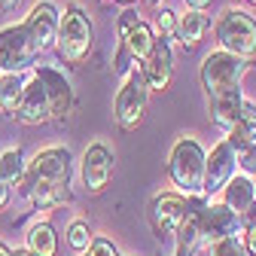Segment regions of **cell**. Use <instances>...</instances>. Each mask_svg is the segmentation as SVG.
I'll return each mask as SVG.
<instances>
[{"instance_id": "cell-1", "label": "cell", "mask_w": 256, "mask_h": 256, "mask_svg": "<svg viewBox=\"0 0 256 256\" xmlns=\"http://www.w3.org/2000/svg\"><path fill=\"white\" fill-rule=\"evenodd\" d=\"M74 180V152L68 146H46L34 152L24 165V177L18 180V192L34 208H55L70 198Z\"/></svg>"}, {"instance_id": "cell-2", "label": "cell", "mask_w": 256, "mask_h": 256, "mask_svg": "<svg viewBox=\"0 0 256 256\" xmlns=\"http://www.w3.org/2000/svg\"><path fill=\"white\" fill-rule=\"evenodd\" d=\"M94 46V24L88 12L80 4H68L58 18V37H55V52L64 64L80 68V64L92 55Z\"/></svg>"}, {"instance_id": "cell-3", "label": "cell", "mask_w": 256, "mask_h": 256, "mask_svg": "<svg viewBox=\"0 0 256 256\" xmlns=\"http://www.w3.org/2000/svg\"><path fill=\"white\" fill-rule=\"evenodd\" d=\"M204 162H208V150L196 138H177L171 152H168V177L177 192L186 196H204Z\"/></svg>"}, {"instance_id": "cell-4", "label": "cell", "mask_w": 256, "mask_h": 256, "mask_svg": "<svg viewBox=\"0 0 256 256\" xmlns=\"http://www.w3.org/2000/svg\"><path fill=\"white\" fill-rule=\"evenodd\" d=\"M116 30H119V52H116V74L119 76H125L128 70L134 68L138 61H144L146 58V52L152 49V43H156V30H152V24L150 22H144L140 16H138V10H132V6H122V12H119V18H116Z\"/></svg>"}, {"instance_id": "cell-5", "label": "cell", "mask_w": 256, "mask_h": 256, "mask_svg": "<svg viewBox=\"0 0 256 256\" xmlns=\"http://www.w3.org/2000/svg\"><path fill=\"white\" fill-rule=\"evenodd\" d=\"M214 40L220 49H226L244 61L256 58V18L238 6H226L214 22Z\"/></svg>"}, {"instance_id": "cell-6", "label": "cell", "mask_w": 256, "mask_h": 256, "mask_svg": "<svg viewBox=\"0 0 256 256\" xmlns=\"http://www.w3.org/2000/svg\"><path fill=\"white\" fill-rule=\"evenodd\" d=\"M150 94L152 92L144 82L140 68L134 64V68L122 76V86H119L116 101H113V116H116V122H119L122 132H138V125L144 122L146 107H150Z\"/></svg>"}, {"instance_id": "cell-7", "label": "cell", "mask_w": 256, "mask_h": 256, "mask_svg": "<svg viewBox=\"0 0 256 256\" xmlns=\"http://www.w3.org/2000/svg\"><path fill=\"white\" fill-rule=\"evenodd\" d=\"M247 64L250 61H244V58H238V55H232L226 49H220V46L214 52H208L204 61H202V70H198L204 94L210 98V94H216V92L241 86V76L247 74Z\"/></svg>"}, {"instance_id": "cell-8", "label": "cell", "mask_w": 256, "mask_h": 256, "mask_svg": "<svg viewBox=\"0 0 256 256\" xmlns=\"http://www.w3.org/2000/svg\"><path fill=\"white\" fill-rule=\"evenodd\" d=\"M198 196H186V192L168 189V192H158V196L150 198L146 208V220H150V229L156 238H168L174 235V229L183 222V216L189 214V208L196 204Z\"/></svg>"}, {"instance_id": "cell-9", "label": "cell", "mask_w": 256, "mask_h": 256, "mask_svg": "<svg viewBox=\"0 0 256 256\" xmlns=\"http://www.w3.org/2000/svg\"><path fill=\"white\" fill-rule=\"evenodd\" d=\"M113 168H116V156L104 140H94L82 150L80 158V180L86 186L88 196H101L113 180Z\"/></svg>"}, {"instance_id": "cell-10", "label": "cell", "mask_w": 256, "mask_h": 256, "mask_svg": "<svg viewBox=\"0 0 256 256\" xmlns=\"http://www.w3.org/2000/svg\"><path fill=\"white\" fill-rule=\"evenodd\" d=\"M37 61V49L30 43L24 24H6L0 28V70L4 74H22L30 70Z\"/></svg>"}, {"instance_id": "cell-11", "label": "cell", "mask_w": 256, "mask_h": 256, "mask_svg": "<svg viewBox=\"0 0 256 256\" xmlns=\"http://www.w3.org/2000/svg\"><path fill=\"white\" fill-rule=\"evenodd\" d=\"M30 74H34L46 88V98H49V107H52V122L68 119L74 113V107H76V94H74L70 80L64 76V70L49 68V64H34Z\"/></svg>"}, {"instance_id": "cell-12", "label": "cell", "mask_w": 256, "mask_h": 256, "mask_svg": "<svg viewBox=\"0 0 256 256\" xmlns=\"http://www.w3.org/2000/svg\"><path fill=\"white\" fill-rule=\"evenodd\" d=\"M58 18H61V10L52 4V0H37L34 6L28 10L24 16V30H28V37L30 43H34L37 55L55 49V37H58Z\"/></svg>"}, {"instance_id": "cell-13", "label": "cell", "mask_w": 256, "mask_h": 256, "mask_svg": "<svg viewBox=\"0 0 256 256\" xmlns=\"http://www.w3.org/2000/svg\"><path fill=\"white\" fill-rule=\"evenodd\" d=\"M198 222H202V244H214L220 238H232V235H241V216L226 208L222 202H210L204 198L198 204Z\"/></svg>"}, {"instance_id": "cell-14", "label": "cell", "mask_w": 256, "mask_h": 256, "mask_svg": "<svg viewBox=\"0 0 256 256\" xmlns=\"http://www.w3.org/2000/svg\"><path fill=\"white\" fill-rule=\"evenodd\" d=\"M138 68H140V76L150 86V92H165L171 86V80H174V49H171V40L156 37L152 49L146 52L144 61H138Z\"/></svg>"}, {"instance_id": "cell-15", "label": "cell", "mask_w": 256, "mask_h": 256, "mask_svg": "<svg viewBox=\"0 0 256 256\" xmlns=\"http://www.w3.org/2000/svg\"><path fill=\"white\" fill-rule=\"evenodd\" d=\"M235 174H238L235 146L222 138V140L208 152V162H204V196H208V198L220 196V189L226 186Z\"/></svg>"}, {"instance_id": "cell-16", "label": "cell", "mask_w": 256, "mask_h": 256, "mask_svg": "<svg viewBox=\"0 0 256 256\" xmlns=\"http://www.w3.org/2000/svg\"><path fill=\"white\" fill-rule=\"evenodd\" d=\"M12 119L22 122V125H46V122H52V107H49V98H46V88L34 74H30L28 82H24V92L18 98V107L12 113Z\"/></svg>"}, {"instance_id": "cell-17", "label": "cell", "mask_w": 256, "mask_h": 256, "mask_svg": "<svg viewBox=\"0 0 256 256\" xmlns=\"http://www.w3.org/2000/svg\"><path fill=\"white\" fill-rule=\"evenodd\" d=\"M220 202L226 208H232L241 216V222L253 220L256 216V183H253V177L238 171L226 186L220 189Z\"/></svg>"}, {"instance_id": "cell-18", "label": "cell", "mask_w": 256, "mask_h": 256, "mask_svg": "<svg viewBox=\"0 0 256 256\" xmlns=\"http://www.w3.org/2000/svg\"><path fill=\"white\" fill-rule=\"evenodd\" d=\"M241 107H244V92H241V86L226 88V92H216V94H210V98H208V116H210V122L220 128V132H229V128L238 125Z\"/></svg>"}, {"instance_id": "cell-19", "label": "cell", "mask_w": 256, "mask_h": 256, "mask_svg": "<svg viewBox=\"0 0 256 256\" xmlns=\"http://www.w3.org/2000/svg\"><path fill=\"white\" fill-rule=\"evenodd\" d=\"M208 196H198L196 204L189 208V214L183 216V222L174 229V253L171 256H196V250L202 247V222H198V204Z\"/></svg>"}, {"instance_id": "cell-20", "label": "cell", "mask_w": 256, "mask_h": 256, "mask_svg": "<svg viewBox=\"0 0 256 256\" xmlns=\"http://www.w3.org/2000/svg\"><path fill=\"white\" fill-rule=\"evenodd\" d=\"M210 30V18L204 16V10H189L183 16H177V30H174V40L183 46V49H196L204 34Z\"/></svg>"}, {"instance_id": "cell-21", "label": "cell", "mask_w": 256, "mask_h": 256, "mask_svg": "<svg viewBox=\"0 0 256 256\" xmlns=\"http://www.w3.org/2000/svg\"><path fill=\"white\" fill-rule=\"evenodd\" d=\"M24 247L34 253V256H55L58 253V235H55V226L46 220H37L34 226L28 229L24 235Z\"/></svg>"}, {"instance_id": "cell-22", "label": "cell", "mask_w": 256, "mask_h": 256, "mask_svg": "<svg viewBox=\"0 0 256 256\" xmlns=\"http://www.w3.org/2000/svg\"><path fill=\"white\" fill-rule=\"evenodd\" d=\"M24 82H28V70H22V74H0V113L4 116L12 119V113L18 107V98L24 92Z\"/></svg>"}, {"instance_id": "cell-23", "label": "cell", "mask_w": 256, "mask_h": 256, "mask_svg": "<svg viewBox=\"0 0 256 256\" xmlns=\"http://www.w3.org/2000/svg\"><path fill=\"white\" fill-rule=\"evenodd\" d=\"M24 165H28V158H24L22 146L0 150V180H4V183L18 186V180L24 177Z\"/></svg>"}, {"instance_id": "cell-24", "label": "cell", "mask_w": 256, "mask_h": 256, "mask_svg": "<svg viewBox=\"0 0 256 256\" xmlns=\"http://www.w3.org/2000/svg\"><path fill=\"white\" fill-rule=\"evenodd\" d=\"M92 229H88V222L86 220H74L70 226H68V247L74 250V253H86L88 250V244H92Z\"/></svg>"}, {"instance_id": "cell-25", "label": "cell", "mask_w": 256, "mask_h": 256, "mask_svg": "<svg viewBox=\"0 0 256 256\" xmlns=\"http://www.w3.org/2000/svg\"><path fill=\"white\" fill-rule=\"evenodd\" d=\"M208 256H250V253L244 250L241 238L232 235V238H220V241L208 244Z\"/></svg>"}, {"instance_id": "cell-26", "label": "cell", "mask_w": 256, "mask_h": 256, "mask_svg": "<svg viewBox=\"0 0 256 256\" xmlns=\"http://www.w3.org/2000/svg\"><path fill=\"white\" fill-rule=\"evenodd\" d=\"M235 162H238L241 174L256 177V144H238L235 146Z\"/></svg>"}, {"instance_id": "cell-27", "label": "cell", "mask_w": 256, "mask_h": 256, "mask_svg": "<svg viewBox=\"0 0 256 256\" xmlns=\"http://www.w3.org/2000/svg\"><path fill=\"white\" fill-rule=\"evenodd\" d=\"M156 37H165V40H171L174 37V30H177V12L174 10H168V6H158V12H156Z\"/></svg>"}, {"instance_id": "cell-28", "label": "cell", "mask_w": 256, "mask_h": 256, "mask_svg": "<svg viewBox=\"0 0 256 256\" xmlns=\"http://www.w3.org/2000/svg\"><path fill=\"white\" fill-rule=\"evenodd\" d=\"M86 256H125L110 238H101V235H94L92 238V244H88V250H86Z\"/></svg>"}, {"instance_id": "cell-29", "label": "cell", "mask_w": 256, "mask_h": 256, "mask_svg": "<svg viewBox=\"0 0 256 256\" xmlns=\"http://www.w3.org/2000/svg\"><path fill=\"white\" fill-rule=\"evenodd\" d=\"M241 244H244V250L250 253V256H256V220H247L244 226H241Z\"/></svg>"}, {"instance_id": "cell-30", "label": "cell", "mask_w": 256, "mask_h": 256, "mask_svg": "<svg viewBox=\"0 0 256 256\" xmlns=\"http://www.w3.org/2000/svg\"><path fill=\"white\" fill-rule=\"evenodd\" d=\"M10 202H12V186L0 180V210H6V208H10Z\"/></svg>"}, {"instance_id": "cell-31", "label": "cell", "mask_w": 256, "mask_h": 256, "mask_svg": "<svg viewBox=\"0 0 256 256\" xmlns=\"http://www.w3.org/2000/svg\"><path fill=\"white\" fill-rule=\"evenodd\" d=\"M183 4H186L189 10H208V6H210V0H183Z\"/></svg>"}, {"instance_id": "cell-32", "label": "cell", "mask_w": 256, "mask_h": 256, "mask_svg": "<svg viewBox=\"0 0 256 256\" xmlns=\"http://www.w3.org/2000/svg\"><path fill=\"white\" fill-rule=\"evenodd\" d=\"M16 4H18V0H0V10L10 12V10H16Z\"/></svg>"}, {"instance_id": "cell-33", "label": "cell", "mask_w": 256, "mask_h": 256, "mask_svg": "<svg viewBox=\"0 0 256 256\" xmlns=\"http://www.w3.org/2000/svg\"><path fill=\"white\" fill-rule=\"evenodd\" d=\"M12 256H34V253H30L28 247H16V250H12Z\"/></svg>"}, {"instance_id": "cell-34", "label": "cell", "mask_w": 256, "mask_h": 256, "mask_svg": "<svg viewBox=\"0 0 256 256\" xmlns=\"http://www.w3.org/2000/svg\"><path fill=\"white\" fill-rule=\"evenodd\" d=\"M0 256H12V247H10V244H4V241H0Z\"/></svg>"}, {"instance_id": "cell-35", "label": "cell", "mask_w": 256, "mask_h": 256, "mask_svg": "<svg viewBox=\"0 0 256 256\" xmlns=\"http://www.w3.org/2000/svg\"><path fill=\"white\" fill-rule=\"evenodd\" d=\"M101 4H122V6H132L134 0H101Z\"/></svg>"}, {"instance_id": "cell-36", "label": "cell", "mask_w": 256, "mask_h": 256, "mask_svg": "<svg viewBox=\"0 0 256 256\" xmlns=\"http://www.w3.org/2000/svg\"><path fill=\"white\" fill-rule=\"evenodd\" d=\"M247 4H256V0H247Z\"/></svg>"}, {"instance_id": "cell-37", "label": "cell", "mask_w": 256, "mask_h": 256, "mask_svg": "<svg viewBox=\"0 0 256 256\" xmlns=\"http://www.w3.org/2000/svg\"><path fill=\"white\" fill-rule=\"evenodd\" d=\"M76 256H86V253H76Z\"/></svg>"}, {"instance_id": "cell-38", "label": "cell", "mask_w": 256, "mask_h": 256, "mask_svg": "<svg viewBox=\"0 0 256 256\" xmlns=\"http://www.w3.org/2000/svg\"><path fill=\"white\" fill-rule=\"evenodd\" d=\"M253 183H256V177H253Z\"/></svg>"}, {"instance_id": "cell-39", "label": "cell", "mask_w": 256, "mask_h": 256, "mask_svg": "<svg viewBox=\"0 0 256 256\" xmlns=\"http://www.w3.org/2000/svg\"><path fill=\"white\" fill-rule=\"evenodd\" d=\"M0 74H4V70H0Z\"/></svg>"}]
</instances>
